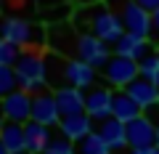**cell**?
Listing matches in <instances>:
<instances>
[{"mask_svg": "<svg viewBox=\"0 0 159 154\" xmlns=\"http://www.w3.org/2000/svg\"><path fill=\"white\" fill-rule=\"evenodd\" d=\"M0 146L8 149L11 154H27V130L19 122H3L0 128Z\"/></svg>", "mask_w": 159, "mask_h": 154, "instance_id": "e0dca14e", "label": "cell"}, {"mask_svg": "<svg viewBox=\"0 0 159 154\" xmlns=\"http://www.w3.org/2000/svg\"><path fill=\"white\" fill-rule=\"evenodd\" d=\"M111 11L119 13V19H122V24H125L127 35L146 37V40L151 37V32H154V19H151V13H148L146 8L138 6L135 0H119Z\"/></svg>", "mask_w": 159, "mask_h": 154, "instance_id": "3957f363", "label": "cell"}, {"mask_svg": "<svg viewBox=\"0 0 159 154\" xmlns=\"http://www.w3.org/2000/svg\"><path fill=\"white\" fill-rule=\"evenodd\" d=\"M74 3H80V6H93V3H98V0H74Z\"/></svg>", "mask_w": 159, "mask_h": 154, "instance_id": "83f0119b", "label": "cell"}, {"mask_svg": "<svg viewBox=\"0 0 159 154\" xmlns=\"http://www.w3.org/2000/svg\"><path fill=\"white\" fill-rule=\"evenodd\" d=\"M3 40H11L21 48H43L45 32L24 19H6L3 21Z\"/></svg>", "mask_w": 159, "mask_h": 154, "instance_id": "8992f818", "label": "cell"}, {"mask_svg": "<svg viewBox=\"0 0 159 154\" xmlns=\"http://www.w3.org/2000/svg\"><path fill=\"white\" fill-rule=\"evenodd\" d=\"M32 120L40 122V125H58L61 122V112H58V104H56V93H34L32 96Z\"/></svg>", "mask_w": 159, "mask_h": 154, "instance_id": "9c48e42d", "label": "cell"}, {"mask_svg": "<svg viewBox=\"0 0 159 154\" xmlns=\"http://www.w3.org/2000/svg\"><path fill=\"white\" fill-rule=\"evenodd\" d=\"M111 104H114V91H106L101 85L88 88L85 93V114H90L96 122L111 117Z\"/></svg>", "mask_w": 159, "mask_h": 154, "instance_id": "30bf717a", "label": "cell"}, {"mask_svg": "<svg viewBox=\"0 0 159 154\" xmlns=\"http://www.w3.org/2000/svg\"><path fill=\"white\" fill-rule=\"evenodd\" d=\"M96 130L103 136V141L109 143L111 152H125V149H130V143H127V125L125 122L109 117V120L96 122Z\"/></svg>", "mask_w": 159, "mask_h": 154, "instance_id": "8fae6325", "label": "cell"}, {"mask_svg": "<svg viewBox=\"0 0 159 154\" xmlns=\"http://www.w3.org/2000/svg\"><path fill=\"white\" fill-rule=\"evenodd\" d=\"M3 117L8 122H19V125H27L32 120V93L27 91H13L8 96H3Z\"/></svg>", "mask_w": 159, "mask_h": 154, "instance_id": "52a82bcc", "label": "cell"}, {"mask_svg": "<svg viewBox=\"0 0 159 154\" xmlns=\"http://www.w3.org/2000/svg\"><path fill=\"white\" fill-rule=\"evenodd\" d=\"M101 74H103V80H106L111 88L125 91L133 80H138V77H141V64H138L135 58H127V56L114 53V56L106 61V67L101 69Z\"/></svg>", "mask_w": 159, "mask_h": 154, "instance_id": "277c9868", "label": "cell"}, {"mask_svg": "<svg viewBox=\"0 0 159 154\" xmlns=\"http://www.w3.org/2000/svg\"><path fill=\"white\" fill-rule=\"evenodd\" d=\"M37 3H45V0H37Z\"/></svg>", "mask_w": 159, "mask_h": 154, "instance_id": "1f68e13d", "label": "cell"}, {"mask_svg": "<svg viewBox=\"0 0 159 154\" xmlns=\"http://www.w3.org/2000/svg\"><path fill=\"white\" fill-rule=\"evenodd\" d=\"M56 93V104H58V112L61 117H74V114H85V91L82 88H58Z\"/></svg>", "mask_w": 159, "mask_h": 154, "instance_id": "4fadbf2b", "label": "cell"}, {"mask_svg": "<svg viewBox=\"0 0 159 154\" xmlns=\"http://www.w3.org/2000/svg\"><path fill=\"white\" fill-rule=\"evenodd\" d=\"M74 24H77L80 29H90V35H96L98 40L109 43V45H117L119 37L127 32L125 24H122V19H119L117 11H111V8L101 6V3H93V6H85L80 8L77 13H74Z\"/></svg>", "mask_w": 159, "mask_h": 154, "instance_id": "6da1fadb", "label": "cell"}, {"mask_svg": "<svg viewBox=\"0 0 159 154\" xmlns=\"http://www.w3.org/2000/svg\"><path fill=\"white\" fill-rule=\"evenodd\" d=\"M13 69H16L21 91L32 93V96L48 91V53H45V48H24Z\"/></svg>", "mask_w": 159, "mask_h": 154, "instance_id": "7a4b0ae2", "label": "cell"}, {"mask_svg": "<svg viewBox=\"0 0 159 154\" xmlns=\"http://www.w3.org/2000/svg\"><path fill=\"white\" fill-rule=\"evenodd\" d=\"M77 154H111V149L103 141L101 133L93 130V133H88L82 141H77Z\"/></svg>", "mask_w": 159, "mask_h": 154, "instance_id": "ffe728a7", "label": "cell"}, {"mask_svg": "<svg viewBox=\"0 0 159 154\" xmlns=\"http://www.w3.org/2000/svg\"><path fill=\"white\" fill-rule=\"evenodd\" d=\"M154 149L157 146H151V149H130L127 154H154Z\"/></svg>", "mask_w": 159, "mask_h": 154, "instance_id": "484cf974", "label": "cell"}, {"mask_svg": "<svg viewBox=\"0 0 159 154\" xmlns=\"http://www.w3.org/2000/svg\"><path fill=\"white\" fill-rule=\"evenodd\" d=\"M135 3H138L141 8H146L148 13H154V11L159 8V0H135Z\"/></svg>", "mask_w": 159, "mask_h": 154, "instance_id": "d4e9b609", "label": "cell"}, {"mask_svg": "<svg viewBox=\"0 0 159 154\" xmlns=\"http://www.w3.org/2000/svg\"><path fill=\"white\" fill-rule=\"evenodd\" d=\"M19 91V77L13 67H0V93L8 96V93Z\"/></svg>", "mask_w": 159, "mask_h": 154, "instance_id": "603a6c76", "label": "cell"}, {"mask_svg": "<svg viewBox=\"0 0 159 154\" xmlns=\"http://www.w3.org/2000/svg\"><path fill=\"white\" fill-rule=\"evenodd\" d=\"M127 143H130V149L157 146V122L148 114H141L138 120L127 122Z\"/></svg>", "mask_w": 159, "mask_h": 154, "instance_id": "ba28073f", "label": "cell"}, {"mask_svg": "<svg viewBox=\"0 0 159 154\" xmlns=\"http://www.w3.org/2000/svg\"><path fill=\"white\" fill-rule=\"evenodd\" d=\"M157 53H159V40H157Z\"/></svg>", "mask_w": 159, "mask_h": 154, "instance_id": "4dcf8cb0", "label": "cell"}, {"mask_svg": "<svg viewBox=\"0 0 159 154\" xmlns=\"http://www.w3.org/2000/svg\"><path fill=\"white\" fill-rule=\"evenodd\" d=\"M151 82H154V85H157V88H159V72H157V74H154V80H151Z\"/></svg>", "mask_w": 159, "mask_h": 154, "instance_id": "f1b7e54d", "label": "cell"}, {"mask_svg": "<svg viewBox=\"0 0 159 154\" xmlns=\"http://www.w3.org/2000/svg\"><path fill=\"white\" fill-rule=\"evenodd\" d=\"M151 19H154V32L159 35V8H157L154 13H151Z\"/></svg>", "mask_w": 159, "mask_h": 154, "instance_id": "4316f807", "label": "cell"}, {"mask_svg": "<svg viewBox=\"0 0 159 154\" xmlns=\"http://www.w3.org/2000/svg\"><path fill=\"white\" fill-rule=\"evenodd\" d=\"M43 154H77V143L69 141V138H64L61 133H58V136H53V141L48 143V149Z\"/></svg>", "mask_w": 159, "mask_h": 154, "instance_id": "7402d4cb", "label": "cell"}, {"mask_svg": "<svg viewBox=\"0 0 159 154\" xmlns=\"http://www.w3.org/2000/svg\"><path fill=\"white\" fill-rule=\"evenodd\" d=\"M157 146H159V122H157Z\"/></svg>", "mask_w": 159, "mask_h": 154, "instance_id": "f546056e", "label": "cell"}, {"mask_svg": "<svg viewBox=\"0 0 159 154\" xmlns=\"http://www.w3.org/2000/svg\"><path fill=\"white\" fill-rule=\"evenodd\" d=\"M141 114H146L143 106L127 91H117V93H114V104H111V117H114V120H119V122H125V125H127V122L138 120Z\"/></svg>", "mask_w": 159, "mask_h": 154, "instance_id": "2e32d148", "label": "cell"}, {"mask_svg": "<svg viewBox=\"0 0 159 154\" xmlns=\"http://www.w3.org/2000/svg\"><path fill=\"white\" fill-rule=\"evenodd\" d=\"M125 91L143 106V112H148V109H157V104H159V88L154 85L151 80H146V77H138V80H133L130 85L125 88Z\"/></svg>", "mask_w": 159, "mask_h": 154, "instance_id": "ac0fdd59", "label": "cell"}, {"mask_svg": "<svg viewBox=\"0 0 159 154\" xmlns=\"http://www.w3.org/2000/svg\"><path fill=\"white\" fill-rule=\"evenodd\" d=\"M93 117L90 114H74V117H61V122H58V133H61L64 138H69V141H82V138L88 136V133L96 130V125H93Z\"/></svg>", "mask_w": 159, "mask_h": 154, "instance_id": "5bb4252c", "label": "cell"}, {"mask_svg": "<svg viewBox=\"0 0 159 154\" xmlns=\"http://www.w3.org/2000/svg\"><path fill=\"white\" fill-rule=\"evenodd\" d=\"M64 80H66V85L85 91V88L96 85V69L88 67L80 58H66V64H64Z\"/></svg>", "mask_w": 159, "mask_h": 154, "instance_id": "7c38bea8", "label": "cell"}, {"mask_svg": "<svg viewBox=\"0 0 159 154\" xmlns=\"http://www.w3.org/2000/svg\"><path fill=\"white\" fill-rule=\"evenodd\" d=\"M157 109H159V104H157Z\"/></svg>", "mask_w": 159, "mask_h": 154, "instance_id": "d6a6232c", "label": "cell"}, {"mask_svg": "<svg viewBox=\"0 0 159 154\" xmlns=\"http://www.w3.org/2000/svg\"><path fill=\"white\" fill-rule=\"evenodd\" d=\"M114 48H109V43L98 40L96 35L85 32L77 37V48H74V58H80V61H85L88 67L93 69H103L106 67V61L114 56Z\"/></svg>", "mask_w": 159, "mask_h": 154, "instance_id": "5b68a950", "label": "cell"}, {"mask_svg": "<svg viewBox=\"0 0 159 154\" xmlns=\"http://www.w3.org/2000/svg\"><path fill=\"white\" fill-rule=\"evenodd\" d=\"M24 130H27V154H43L48 149V143L53 141V133L48 125H40V122L29 120L27 125H24Z\"/></svg>", "mask_w": 159, "mask_h": 154, "instance_id": "d6986e66", "label": "cell"}, {"mask_svg": "<svg viewBox=\"0 0 159 154\" xmlns=\"http://www.w3.org/2000/svg\"><path fill=\"white\" fill-rule=\"evenodd\" d=\"M151 40H146V37H135V35H122L119 37V43L114 45V53H119V56H127V58H135V61H143L146 56H151Z\"/></svg>", "mask_w": 159, "mask_h": 154, "instance_id": "9a60e30c", "label": "cell"}, {"mask_svg": "<svg viewBox=\"0 0 159 154\" xmlns=\"http://www.w3.org/2000/svg\"><path fill=\"white\" fill-rule=\"evenodd\" d=\"M24 48L16 45L11 40H0V67H16L19 56H21Z\"/></svg>", "mask_w": 159, "mask_h": 154, "instance_id": "44dd1931", "label": "cell"}, {"mask_svg": "<svg viewBox=\"0 0 159 154\" xmlns=\"http://www.w3.org/2000/svg\"><path fill=\"white\" fill-rule=\"evenodd\" d=\"M141 64V77H146V80H154V74L159 72V53H151V56H146Z\"/></svg>", "mask_w": 159, "mask_h": 154, "instance_id": "cb8c5ba5", "label": "cell"}]
</instances>
